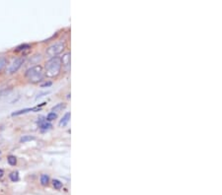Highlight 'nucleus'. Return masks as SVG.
<instances>
[{
	"instance_id": "f257e3e1",
	"label": "nucleus",
	"mask_w": 222,
	"mask_h": 195,
	"mask_svg": "<svg viewBox=\"0 0 222 195\" xmlns=\"http://www.w3.org/2000/svg\"><path fill=\"white\" fill-rule=\"evenodd\" d=\"M44 75L49 78L56 77L59 74L61 69V60L59 57H52L49 61H46L44 66Z\"/></svg>"
},
{
	"instance_id": "f03ea898",
	"label": "nucleus",
	"mask_w": 222,
	"mask_h": 195,
	"mask_svg": "<svg viewBox=\"0 0 222 195\" xmlns=\"http://www.w3.org/2000/svg\"><path fill=\"white\" fill-rule=\"evenodd\" d=\"M25 77L31 83H39L44 77V70L41 65H35L26 71Z\"/></svg>"
},
{
	"instance_id": "7ed1b4c3",
	"label": "nucleus",
	"mask_w": 222,
	"mask_h": 195,
	"mask_svg": "<svg viewBox=\"0 0 222 195\" xmlns=\"http://www.w3.org/2000/svg\"><path fill=\"white\" fill-rule=\"evenodd\" d=\"M64 49V44L62 42H57V44H52L46 49V54L49 56L52 57H56L57 54H59L62 50Z\"/></svg>"
},
{
	"instance_id": "20e7f679",
	"label": "nucleus",
	"mask_w": 222,
	"mask_h": 195,
	"mask_svg": "<svg viewBox=\"0 0 222 195\" xmlns=\"http://www.w3.org/2000/svg\"><path fill=\"white\" fill-rule=\"evenodd\" d=\"M23 63H24L23 57H18V58H16L13 62H12V64L10 65V67L8 69V72L10 74H13V73H15V72H17L20 69V67L22 66V64Z\"/></svg>"
},
{
	"instance_id": "39448f33",
	"label": "nucleus",
	"mask_w": 222,
	"mask_h": 195,
	"mask_svg": "<svg viewBox=\"0 0 222 195\" xmlns=\"http://www.w3.org/2000/svg\"><path fill=\"white\" fill-rule=\"evenodd\" d=\"M60 60H61V65H63L67 70L70 68V53H69V52L64 54Z\"/></svg>"
},
{
	"instance_id": "423d86ee",
	"label": "nucleus",
	"mask_w": 222,
	"mask_h": 195,
	"mask_svg": "<svg viewBox=\"0 0 222 195\" xmlns=\"http://www.w3.org/2000/svg\"><path fill=\"white\" fill-rule=\"evenodd\" d=\"M41 109V106H37V107H32V109H21V111H15L12 113V116H17V115H20V114H24V113H27L29 111H39Z\"/></svg>"
},
{
	"instance_id": "0eeeda50",
	"label": "nucleus",
	"mask_w": 222,
	"mask_h": 195,
	"mask_svg": "<svg viewBox=\"0 0 222 195\" xmlns=\"http://www.w3.org/2000/svg\"><path fill=\"white\" fill-rule=\"evenodd\" d=\"M38 124H39V127L42 130H49L52 127L51 124L49 123V122H47L46 120H44V118H41V120L38 121Z\"/></svg>"
},
{
	"instance_id": "6e6552de",
	"label": "nucleus",
	"mask_w": 222,
	"mask_h": 195,
	"mask_svg": "<svg viewBox=\"0 0 222 195\" xmlns=\"http://www.w3.org/2000/svg\"><path fill=\"white\" fill-rule=\"evenodd\" d=\"M70 116H71L70 112H66V113L63 115V117L61 118V120L59 121V126H61V127L66 126L67 123H68L69 120H70Z\"/></svg>"
},
{
	"instance_id": "1a4fd4ad",
	"label": "nucleus",
	"mask_w": 222,
	"mask_h": 195,
	"mask_svg": "<svg viewBox=\"0 0 222 195\" xmlns=\"http://www.w3.org/2000/svg\"><path fill=\"white\" fill-rule=\"evenodd\" d=\"M49 176H47V174H42V176H41V183H42V185L46 186V185L49 184Z\"/></svg>"
},
{
	"instance_id": "9d476101",
	"label": "nucleus",
	"mask_w": 222,
	"mask_h": 195,
	"mask_svg": "<svg viewBox=\"0 0 222 195\" xmlns=\"http://www.w3.org/2000/svg\"><path fill=\"white\" fill-rule=\"evenodd\" d=\"M66 106H65V104H57L56 106H54L51 109V111H52V112H58V111H60L61 109H63L64 107H65Z\"/></svg>"
},
{
	"instance_id": "9b49d317",
	"label": "nucleus",
	"mask_w": 222,
	"mask_h": 195,
	"mask_svg": "<svg viewBox=\"0 0 222 195\" xmlns=\"http://www.w3.org/2000/svg\"><path fill=\"white\" fill-rule=\"evenodd\" d=\"M7 64V59L5 56H0V72L4 69V67Z\"/></svg>"
},
{
	"instance_id": "f8f14e48",
	"label": "nucleus",
	"mask_w": 222,
	"mask_h": 195,
	"mask_svg": "<svg viewBox=\"0 0 222 195\" xmlns=\"http://www.w3.org/2000/svg\"><path fill=\"white\" fill-rule=\"evenodd\" d=\"M10 179L12 181H18L19 180V172L18 171H13L10 174Z\"/></svg>"
},
{
	"instance_id": "ddd939ff",
	"label": "nucleus",
	"mask_w": 222,
	"mask_h": 195,
	"mask_svg": "<svg viewBox=\"0 0 222 195\" xmlns=\"http://www.w3.org/2000/svg\"><path fill=\"white\" fill-rule=\"evenodd\" d=\"M7 161H8V164L10 166H16L17 164V159L15 156H9L8 158H7Z\"/></svg>"
},
{
	"instance_id": "4468645a",
	"label": "nucleus",
	"mask_w": 222,
	"mask_h": 195,
	"mask_svg": "<svg viewBox=\"0 0 222 195\" xmlns=\"http://www.w3.org/2000/svg\"><path fill=\"white\" fill-rule=\"evenodd\" d=\"M28 48H31V46L30 44H21V46H17L15 51H22V50H25V49H28Z\"/></svg>"
},
{
	"instance_id": "2eb2a0df",
	"label": "nucleus",
	"mask_w": 222,
	"mask_h": 195,
	"mask_svg": "<svg viewBox=\"0 0 222 195\" xmlns=\"http://www.w3.org/2000/svg\"><path fill=\"white\" fill-rule=\"evenodd\" d=\"M52 185H53L54 188L60 189L62 187V182L59 181L58 179H53V180H52Z\"/></svg>"
},
{
	"instance_id": "dca6fc26",
	"label": "nucleus",
	"mask_w": 222,
	"mask_h": 195,
	"mask_svg": "<svg viewBox=\"0 0 222 195\" xmlns=\"http://www.w3.org/2000/svg\"><path fill=\"white\" fill-rule=\"evenodd\" d=\"M57 118V114L56 113H54V112H49V114H47V116H46V120L47 121H51V120H54V119H56Z\"/></svg>"
},
{
	"instance_id": "f3484780",
	"label": "nucleus",
	"mask_w": 222,
	"mask_h": 195,
	"mask_svg": "<svg viewBox=\"0 0 222 195\" xmlns=\"http://www.w3.org/2000/svg\"><path fill=\"white\" fill-rule=\"evenodd\" d=\"M31 140H35V137L34 136H28V135H26V136H23L21 138V142H22V143H26V142L31 141Z\"/></svg>"
},
{
	"instance_id": "a211bd4d",
	"label": "nucleus",
	"mask_w": 222,
	"mask_h": 195,
	"mask_svg": "<svg viewBox=\"0 0 222 195\" xmlns=\"http://www.w3.org/2000/svg\"><path fill=\"white\" fill-rule=\"evenodd\" d=\"M51 82H47V83H44L42 85V87L44 88V87H49V86H51Z\"/></svg>"
},
{
	"instance_id": "6ab92c4d",
	"label": "nucleus",
	"mask_w": 222,
	"mask_h": 195,
	"mask_svg": "<svg viewBox=\"0 0 222 195\" xmlns=\"http://www.w3.org/2000/svg\"><path fill=\"white\" fill-rule=\"evenodd\" d=\"M3 174H4V171H3V169H0V179L3 177Z\"/></svg>"
},
{
	"instance_id": "aec40b11",
	"label": "nucleus",
	"mask_w": 222,
	"mask_h": 195,
	"mask_svg": "<svg viewBox=\"0 0 222 195\" xmlns=\"http://www.w3.org/2000/svg\"><path fill=\"white\" fill-rule=\"evenodd\" d=\"M0 154H1V151H0Z\"/></svg>"
}]
</instances>
